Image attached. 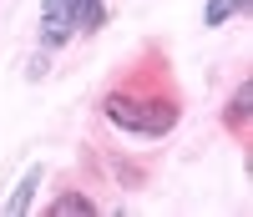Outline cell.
<instances>
[{"instance_id": "1", "label": "cell", "mask_w": 253, "mask_h": 217, "mask_svg": "<svg viewBox=\"0 0 253 217\" xmlns=\"http://www.w3.org/2000/svg\"><path fill=\"white\" fill-rule=\"evenodd\" d=\"M112 126L122 132H137V137H167L182 116V101H177V86H167V76H147V71H132L126 81H117L107 101H101Z\"/></svg>"}, {"instance_id": "2", "label": "cell", "mask_w": 253, "mask_h": 217, "mask_svg": "<svg viewBox=\"0 0 253 217\" xmlns=\"http://www.w3.org/2000/svg\"><path fill=\"white\" fill-rule=\"evenodd\" d=\"M71 31H76V0H46V10H41V40L61 46Z\"/></svg>"}, {"instance_id": "3", "label": "cell", "mask_w": 253, "mask_h": 217, "mask_svg": "<svg viewBox=\"0 0 253 217\" xmlns=\"http://www.w3.org/2000/svg\"><path fill=\"white\" fill-rule=\"evenodd\" d=\"M248 116H253V81H243L238 91H233V101H228V111H223V126L238 142H248Z\"/></svg>"}, {"instance_id": "4", "label": "cell", "mask_w": 253, "mask_h": 217, "mask_svg": "<svg viewBox=\"0 0 253 217\" xmlns=\"http://www.w3.org/2000/svg\"><path fill=\"white\" fill-rule=\"evenodd\" d=\"M36 187H41V167H31L26 177H20V187L10 192V202H5V212H10V217H20V212L31 207V197H36Z\"/></svg>"}, {"instance_id": "5", "label": "cell", "mask_w": 253, "mask_h": 217, "mask_svg": "<svg viewBox=\"0 0 253 217\" xmlns=\"http://www.w3.org/2000/svg\"><path fill=\"white\" fill-rule=\"evenodd\" d=\"M101 20H107V10H101V0H76V31H101Z\"/></svg>"}, {"instance_id": "6", "label": "cell", "mask_w": 253, "mask_h": 217, "mask_svg": "<svg viewBox=\"0 0 253 217\" xmlns=\"http://www.w3.org/2000/svg\"><path fill=\"white\" fill-rule=\"evenodd\" d=\"M66 212H96V207H91V197H81V192H66V197L51 202V217H66Z\"/></svg>"}, {"instance_id": "7", "label": "cell", "mask_w": 253, "mask_h": 217, "mask_svg": "<svg viewBox=\"0 0 253 217\" xmlns=\"http://www.w3.org/2000/svg\"><path fill=\"white\" fill-rule=\"evenodd\" d=\"M233 10H238L233 0H208V10H203V20H208V26H223V20L233 15Z\"/></svg>"}]
</instances>
